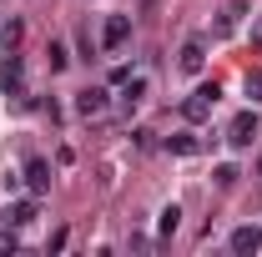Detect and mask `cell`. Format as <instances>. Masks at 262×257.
<instances>
[{
  "mask_svg": "<svg viewBox=\"0 0 262 257\" xmlns=\"http://www.w3.org/2000/svg\"><path fill=\"white\" fill-rule=\"evenodd\" d=\"M242 15H247V5H242V0H232L227 10H222V20H217V31H212V35H217V40H227V35L237 31V20H242Z\"/></svg>",
  "mask_w": 262,
  "mask_h": 257,
  "instance_id": "obj_9",
  "label": "cell"
},
{
  "mask_svg": "<svg viewBox=\"0 0 262 257\" xmlns=\"http://www.w3.org/2000/svg\"><path fill=\"white\" fill-rule=\"evenodd\" d=\"M252 46L262 51V15H257V26H252Z\"/></svg>",
  "mask_w": 262,
  "mask_h": 257,
  "instance_id": "obj_18",
  "label": "cell"
},
{
  "mask_svg": "<svg viewBox=\"0 0 262 257\" xmlns=\"http://www.w3.org/2000/svg\"><path fill=\"white\" fill-rule=\"evenodd\" d=\"M177 227H182V207H177V202H166V207H162V222H157L162 242H171V237H177Z\"/></svg>",
  "mask_w": 262,
  "mask_h": 257,
  "instance_id": "obj_11",
  "label": "cell"
},
{
  "mask_svg": "<svg viewBox=\"0 0 262 257\" xmlns=\"http://www.w3.org/2000/svg\"><path fill=\"white\" fill-rule=\"evenodd\" d=\"M227 247L237 257H247V252H257V247H262V232H257V227H237V232L227 237Z\"/></svg>",
  "mask_w": 262,
  "mask_h": 257,
  "instance_id": "obj_7",
  "label": "cell"
},
{
  "mask_svg": "<svg viewBox=\"0 0 262 257\" xmlns=\"http://www.w3.org/2000/svg\"><path fill=\"white\" fill-rule=\"evenodd\" d=\"M26 187H31L35 197L51 192V161H46V157H31V161H26Z\"/></svg>",
  "mask_w": 262,
  "mask_h": 257,
  "instance_id": "obj_5",
  "label": "cell"
},
{
  "mask_svg": "<svg viewBox=\"0 0 262 257\" xmlns=\"http://www.w3.org/2000/svg\"><path fill=\"white\" fill-rule=\"evenodd\" d=\"M35 212H40V207H35V197H31V202H15V207L5 212V227H31Z\"/></svg>",
  "mask_w": 262,
  "mask_h": 257,
  "instance_id": "obj_10",
  "label": "cell"
},
{
  "mask_svg": "<svg viewBox=\"0 0 262 257\" xmlns=\"http://www.w3.org/2000/svg\"><path fill=\"white\" fill-rule=\"evenodd\" d=\"M0 86L10 101H26V61L15 51H5V61H0Z\"/></svg>",
  "mask_w": 262,
  "mask_h": 257,
  "instance_id": "obj_2",
  "label": "cell"
},
{
  "mask_svg": "<svg viewBox=\"0 0 262 257\" xmlns=\"http://www.w3.org/2000/svg\"><path fill=\"white\" fill-rule=\"evenodd\" d=\"M237 182V166H217V187H232Z\"/></svg>",
  "mask_w": 262,
  "mask_h": 257,
  "instance_id": "obj_17",
  "label": "cell"
},
{
  "mask_svg": "<svg viewBox=\"0 0 262 257\" xmlns=\"http://www.w3.org/2000/svg\"><path fill=\"white\" fill-rule=\"evenodd\" d=\"M242 91L252 96V106H262V71H247V81H242Z\"/></svg>",
  "mask_w": 262,
  "mask_h": 257,
  "instance_id": "obj_15",
  "label": "cell"
},
{
  "mask_svg": "<svg viewBox=\"0 0 262 257\" xmlns=\"http://www.w3.org/2000/svg\"><path fill=\"white\" fill-rule=\"evenodd\" d=\"M20 31H26L20 20H5V26H0V46H5V51H15V46H20Z\"/></svg>",
  "mask_w": 262,
  "mask_h": 257,
  "instance_id": "obj_13",
  "label": "cell"
},
{
  "mask_svg": "<svg viewBox=\"0 0 262 257\" xmlns=\"http://www.w3.org/2000/svg\"><path fill=\"white\" fill-rule=\"evenodd\" d=\"M46 61H51V71H66V66H71V56H66V46H61V40H51Z\"/></svg>",
  "mask_w": 262,
  "mask_h": 257,
  "instance_id": "obj_14",
  "label": "cell"
},
{
  "mask_svg": "<svg viewBox=\"0 0 262 257\" xmlns=\"http://www.w3.org/2000/svg\"><path fill=\"white\" fill-rule=\"evenodd\" d=\"M166 146H171L177 157H192V152H196V136H192V131H177V136H171Z\"/></svg>",
  "mask_w": 262,
  "mask_h": 257,
  "instance_id": "obj_12",
  "label": "cell"
},
{
  "mask_svg": "<svg viewBox=\"0 0 262 257\" xmlns=\"http://www.w3.org/2000/svg\"><path fill=\"white\" fill-rule=\"evenodd\" d=\"M106 106H111V96H106L101 86H86V91L76 96V111H81V116H101Z\"/></svg>",
  "mask_w": 262,
  "mask_h": 257,
  "instance_id": "obj_6",
  "label": "cell"
},
{
  "mask_svg": "<svg viewBox=\"0 0 262 257\" xmlns=\"http://www.w3.org/2000/svg\"><path fill=\"white\" fill-rule=\"evenodd\" d=\"M10 252H20V237H15V227H5V232H0V257H10Z\"/></svg>",
  "mask_w": 262,
  "mask_h": 257,
  "instance_id": "obj_16",
  "label": "cell"
},
{
  "mask_svg": "<svg viewBox=\"0 0 262 257\" xmlns=\"http://www.w3.org/2000/svg\"><path fill=\"white\" fill-rule=\"evenodd\" d=\"M217 96H222V91H217V81H202L192 96L182 101V116H187V121H207V116H212V106H217Z\"/></svg>",
  "mask_w": 262,
  "mask_h": 257,
  "instance_id": "obj_1",
  "label": "cell"
},
{
  "mask_svg": "<svg viewBox=\"0 0 262 257\" xmlns=\"http://www.w3.org/2000/svg\"><path fill=\"white\" fill-rule=\"evenodd\" d=\"M177 66H182L187 76H196V71L207 66V46H202V40H187V46H182V56H177Z\"/></svg>",
  "mask_w": 262,
  "mask_h": 257,
  "instance_id": "obj_8",
  "label": "cell"
},
{
  "mask_svg": "<svg viewBox=\"0 0 262 257\" xmlns=\"http://www.w3.org/2000/svg\"><path fill=\"white\" fill-rule=\"evenodd\" d=\"M131 40V20L126 15H106V31H101V51H121Z\"/></svg>",
  "mask_w": 262,
  "mask_h": 257,
  "instance_id": "obj_4",
  "label": "cell"
},
{
  "mask_svg": "<svg viewBox=\"0 0 262 257\" xmlns=\"http://www.w3.org/2000/svg\"><path fill=\"white\" fill-rule=\"evenodd\" d=\"M252 136H257V111L247 106V111H237L227 121V141L232 146H252Z\"/></svg>",
  "mask_w": 262,
  "mask_h": 257,
  "instance_id": "obj_3",
  "label": "cell"
}]
</instances>
